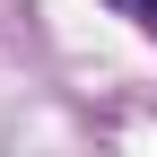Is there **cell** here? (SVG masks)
Returning <instances> with one entry per match:
<instances>
[{"instance_id":"1","label":"cell","mask_w":157,"mask_h":157,"mask_svg":"<svg viewBox=\"0 0 157 157\" xmlns=\"http://www.w3.org/2000/svg\"><path fill=\"white\" fill-rule=\"evenodd\" d=\"M113 9H122V17H131L140 35H157V0H113Z\"/></svg>"}]
</instances>
